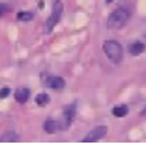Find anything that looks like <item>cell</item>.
<instances>
[{"label": "cell", "mask_w": 146, "mask_h": 145, "mask_svg": "<svg viewBox=\"0 0 146 145\" xmlns=\"http://www.w3.org/2000/svg\"><path fill=\"white\" fill-rule=\"evenodd\" d=\"M129 11L125 7H119L115 11H113L110 16L108 17L107 27L109 29H120L129 19Z\"/></svg>", "instance_id": "1"}, {"label": "cell", "mask_w": 146, "mask_h": 145, "mask_svg": "<svg viewBox=\"0 0 146 145\" xmlns=\"http://www.w3.org/2000/svg\"><path fill=\"white\" fill-rule=\"evenodd\" d=\"M103 49L104 53L107 54V57L111 60L114 64H120L123 59V49L119 42L110 40V41H106L103 45Z\"/></svg>", "instance_id": "2"}, {"label": "cell", "mask_w": 146, "mask_h": 145, "mask_svg": "<svg viewBox=\"0 0 146 145\" xmlns=\"http://www.w3.org/2000/svg\"><path fill=\"white\" fill-rule=\"evenodd\" d=\"M62 11H64V5L60 0H55L53 4V11H52V15L50 17L48 18V21L46 23V33H50L52 30L55 28V25L59 23L60 18H61L62 15Z\"/></svg>", "instance_id": "3"}, {"label": "cell", "mask_w": 146, "mask_h": 145, "mask_svg": "<svg viewBox=\"0 0 146 145\" xmlns=\"http://www.w3.org/2000/svg\"><path fill=\"white\" fill-rule=\"evenodd\" d=\"M107 131H108V128L106 127V126H98V127H96V128H94L92 131H91L82 142H84V143L97 142L98 139H101V138H103L107 134Z\"/></svg>", "instance_id": "4"}, {"label": "cell", "mask_w": 146, "mask_h": 145, "mask_svg": "<svg viewBox=\"0 0 146 145\" xmlns=\"http://www.w3.org/2000/svg\"><path fill=\"white\" fill-rule=\"evenodd\" d=\"M74 114H76V104H71L68 107L65 108V112H64V115H62V120H61V124H60V128L62 130H67L70 127V125L72 122L73 118H74Z\"/></svg>", "instance_id": "5"}, {"label": "cell", "mask_w": 146, "mask_h": 145, "mask_svg": "<svg viewBox=\"0 0 146 145\" xmlns=\"http://www.w3.org/2000/svg\"><path fill=\"white\" fill-rule=\"evenodd\" d=\"M46 85L49 89H54V90H60L65 86V80L61 77L58 76H49L46 79Z\"/></svg>", "instance_id": "6"}, {"label": "cell", "mask_w": 146, "mask_h": 145, "mask_svg": "<svg viewBox=\"0 0 146 145\" xmlns=\"http://www.w3.org/2000/svg\"><path fill=\"white\" fill-rule=\"evenodd\" d=\"M30 97V91L27 88H18L15 92V98L19 103H25Z\"/></svg>", "instance_id": "7"}, {"label": "cell", "mask_w": 146, "mask_h": 145, "mask_svg": "<svg viewBox=\"0 0 146 145\" xmlns=\"http://www.w3.org/2000/svg\"><path fill=\"white\" fill-rule=\"evenodd\" d=\"M44 131L47 132V133H49V134H52V133H55V132L60 128V126H59V124H58V121H55V120H52V119H48L47 121L44 122Z\"/></svg>", "instance_id": "8"}, {"label": "cell", "mask_w": 146, "mask_h": 145, "mask_svg": "<svg viewBox=\"0 0 146 145\" xmlns=\"http://www.w3.org/2000/svg\"><path fill=\"white\" fill-rule=\"evenodd\" d=\"M128 51H129V53L132 54V55L137 57L145 51V45L141 43V42H134V43H132L128 47Z\"/></svg>", "instance_id": "9"}, {"label": "cell", "mask_w": 146, "mask_h": 145, "mask_svg": "<svg viewBox=\"0 0 146 145\" xmlns=\"http://www.w3.org/2000/svg\"><path fill=\"white\" fill-rule=\"evenodd\" d=\"M18 142V136L12 131H9L0 137V143H13Z\"/></svg>", "instance_id": "10"}, {"label": "cell", "mask_w": 146, "mask_h": 145, "mask_svg": "<svg viewBox=\"0 0 146 145\" xmlns=\"http://www.w3.org/2000/svg\"><path fill=\"white\" fill-rule=\"evenodd\" d=\"M127 113H128V108H127V106H125V104H120V106H116V107L113 108V114L117 118L126 116Z\"/></svg>", "instance_id": "11"}, {"label": "cell", "mask_w": 146, "mask_h": 145, "mask_svg": "<svg viewBox=\"0 0 146 145\" xmlns=\"http://www.w3.org/2000/svg\"><path fill=\"white\" fill-rule=\"evenodd\" d=\"M49 96H48L47 94H44V92H42V94H38L37 96H36V98H35V101H36V103H37L40 107H44V106H47L48 103H49Z\"/></svg>", "instance_id": "12"}, {"label": "cell", "mask_w": 146, "mask_h": 145, "mask_svg": "<svg viewBox=\"0 0 146 145\" xmlns=\"http://www.w3.org/2000/svg\"><path fill=\"white\" fill-rule=\"evenodd\" d=\"M17 18L19 21H23V22H29L34 18V15L31 13V12H19Z\"/></svg>", "instance_id": "13"}, {"label": "cell", "mask_w": 146, "mask_h": 145, "mask_svg": "<svg viewBox=\"0 0 146 145\" xmlns=\"http://www.w3.org/2000/svg\"><path fill=\"white\" fill-rule=\"evenodd\" d=\"M10 95V89L9 88H3L0 90V98H5Z\"/></svg>", "instance_id": "14"}, {"label": "cell", "mask_w": 146, "mask_h": 145, "mask_svg": "<svg viewBox=\"0 0 146 145\" xmlns=\"http://www.w3.org/2000/svg\"><path fill=\"white\" fill-rule=\"evenodd\" d=\"M9 10L7 7V5H4V4H0V16H3L6 11Z\"/></svg>", "instance_id": "15"}, {"label": "cell", "mask_w": 146, "mask_h": 145, "mask_svg": "<svg viewBox=\"0 0 146 145\" xmlns=\"http://www.w3.org/2000/svg\"><path fill=\"white\" fill-rule=\"evenodd\" d=\"M113 1H114V0H106L107 4H110V3H113Z\"/></svg>", "instance_id": "16"}, {"label": "cell", "mask_w": 146, "mask_h": 145, "mask_svg": "<svg viewBox=\"0 0 146 145\" xmlns=\"http://www.w3.org/2000/svg\"><path fill=\"white\" fill-rule=\"evenodd\" d=\"M143 115H146V107L144 108V110H143Z\"/></svg>", "instance_id": "17"}, {"label": "cell", "mask_w": 146, "mask_h": 145, "mask_svg": "<svg viewBox=\"0 0 146 145\" xmlns=\"http://www.w3.org/2000/svg\"><path fill=\"white\" fill-rule=\"evenodd\" d=\"M43 5H44V4H43V3H42V1H41V3H40V7L42 9V7H43Z\"/></svg>", "instance_id": "18"}]
</instances>
